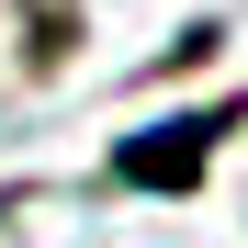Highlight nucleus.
<instances>
[{
	"label": "nucleus",
	"mask_w": 248,
	"mask_h": 248,
	"mask_svg": "<svg viewBox=\"0 0 248 248\" xmlns=\"http://www.w3.org/2000/svg\"><path fill=\"white\" fill-rule=\"evenodd\" d=\"M226 136H237V102H203V113H181V124H136V136L113 147V181H124V192H192L203 158H215Z\"/></svg>",
	"instance_id": "obj_1"
}]
</instances>
